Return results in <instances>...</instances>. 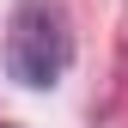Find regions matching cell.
I'll use <instances>...</instances> for the list:
<instances>
[{
  "label": "cell",
  "mask_w": 128,
  "mask_h": 128,
  "mask_svg": "<svg viewBox=\"0 0 128 128\" xmlns=\"http://www.w3.org/2000/svg\"><path fill=\"white\" fill-rule=\"evenodd\" d=\"M73 61V37H67V18L43 0H24L12 12V30H6V73L18 86H55Z\"/></svg>",
  "instance_id": "obj_1"
}]
</instances>
